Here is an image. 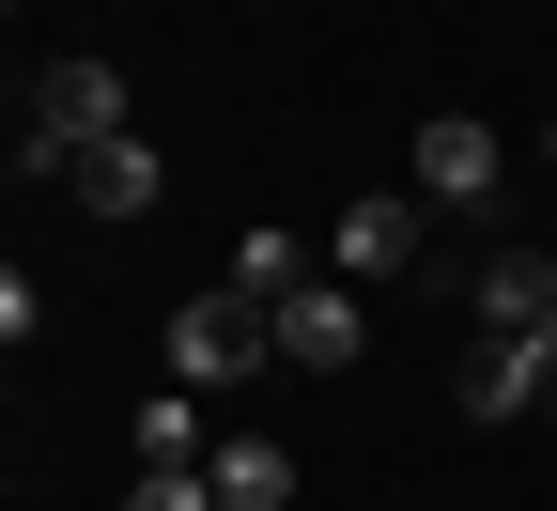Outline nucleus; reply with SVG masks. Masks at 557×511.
Masks as SVG:
<instances>
[{
  "mask_svg": "<svg viewBox=\"0 0 557 511\" xmlns=\"http://www.w3.org/2000/svg\"><path fill=\"white\" fill-rule=\"evenodd\" d=\"M295 279H310V248H295V233H248V248H233V295H248V311H278Z\"/></svg>",
  "mask_w": 557,
  "mask_h": 511,
  "instance_id": "obj_10",
  "label": "nucleus"
},
{
  "mask_svg": "<svg viewBox=\"0 0 557 511\" xmlns=\"http://www.w3.org/2000/svg\"><path fill=\"white\" fill-rule=\"evenodd\" d=\"M201 480H218V511H295V465H278V434H218V450H201Z\"/></svg>",
  "mask_w": 557,
  "mask_h": 511,
  "instance_id": "obj_8",
  "label": "nucleus"
},
{
  "mask_svg": "<svg viewBox=\"0 0 557 511\" xmlns=\"http://www.w3.org/2000/svg\"><path fill=\"white\" fill-rule=\"evenodd\" d=\"M124 511H218V480H201V465H139V496Z\"/></svg>",
  "mask_w": 557,
  "mask_h": 511,
  "instance_id": "obj_12",
  "label": "nucleus"
},
{
  "mask_svg": "<svg viewBox=\"0 0 557 511\" xmlns=\"http://www.w3.org/2000/svg\"><path fill=\"white\" fill-rule=\"evenodd\" d=\"M139 465H201V403H186V388L139 403Z\"/></svg>",
  "mask_w": 557,
  "mask_h": 511,
  "instance_id": "obj_11",
  "label": "nucleus"
},
{
  "mask_svg": "<svg viewBox=\"0 0 557 511\" xmlns=\"http://www.w3.org/2000/svg\"><path fill=\"white\" fill-rule=\"evenodd\" d=\"M434 264V202H403V186H372V202H341V233H325V279H418Z\"/></svg>",
  "mask_w": 557,
  "mask_h": 511,
  "instance_id": "obj_3",
  "label": "nucleus"
},
{
  "mask_svg": "<svg viewBox=\"0 0 557 511\" xmlns=\"http://www.w3.org/2000/svg\"><path fill=\"white\" fill-rule=\"evenodd\" d=\"M263 326H278V373H357V356H372V311H357V279H325V264H310L295 295L263 311Z\"/></svg>",
  "mask_w": 557,
  "mask_h": 511,
  "instance_id": "obj_4",
  "label": "nucleus"
},
{
  "mask_svg": "<svg viewBox=\"0 0 557 511\" xmlns=\"http://www.w3.org/2000/svg\"><path fill=\"white\" fill-rule=\"evenodd\" d=\"M527 403H542V341H480V356H465V418L496 434V418H527Z\"/></svg>",
  "mask_w": 557,
  "mask_h": 511,
  "instance_id": "obj_9",
  "label": "nucleus"
},
{
  "mask_svg": "<svg viewBox=\"0 0 557 511\" xmlns=\"http://www.w3.org/2000/svg\"><path fill=\"white\" fill-rule=\"evenodd\" d=\"M171 373H186V388H248V373H278V326L218 279V295H186V311H171Z\"/></svg>",
  "mask_w": 557,
  "mask_h": 511,
  "instance_id": "obj_2",
  "label": "nucleus"
},
{
  "mask_svg": "<svg viewBox=\"0 0 557 511\" xmlns=\"http://www.w3.org/2000/svg\"><path fill=\"white\" fill-rule=\"evenodd\" d=\"M465 295H480V341H542V326H557V264H542V248H496Z\"/></svg>",
  "mask_w": 557,
  "mask_h": 511,
  "instance_id": "obj_6",
  "label": "nucleus"
},
{
  "mask_svg": "<svg viewBox=\"0 0 557 511\" xmlns=\"http://www.w3.org/2000/svg\"><path fill=\"white\" fill-rule=\"evenodd\" d=\"M496 186H511L496 124H465V109H434V124H418V202H434V217H480Z\"/></svg>",
  "mask_w": 557,
  "mask_h": 511,
  "instance_id": "obj_5",
  "label": "nucleus"
},
{
  "mask_svg": "<svg viewBox=\"0 0 557 511\" xmlns=\"http://www.w3.org/2000/svg\"><path fill=\"white\" fill-rule=\"evenodd\" d=\"M78 202L94 217H156L171 202V156H156V139H94V156H78Z\"/></svg>",
  "mask_w": 557,
  "mask_h": 511,
  "instance_id": "obj_7",
  "label": "nucleus"
},
{
  "mask_svg": "<svg viewBox=\"0 0 557 511\" xmlns=\"http://www.w3.org/2000/svg\"><path fill=\"white\" fill-rule=\"evenodd\" d=\"M94 139H124V62H47V78H32V139H16V171H62V186H78V156H94Z\"/></svg>",
  "mask_w": 557,
  "mask_h": 511,
  "instance_id": "obj_1",
  "label": "nucleus"
},
{
  "mask_svg": "<svg viewBox=\"0 0 557 511\" xmlns=\"http://www.w3.org/2000/svg\"><path fill=\"white\" fill-rule=\"evenodd\" d=\"M542 418H557V326H542Z\"/></svg>",
  "mask_w": 557,
  "mask_h": 511,
  "instance_id": "obj_13",
  "label": "nucleus"
},
{
  "mask_svg": "<svg viewBox=\"0 0 557 511\" xmlns=\"http://www.w3.org/2000/svg\"><path fill=\"white\" fill-rule=\"evenodd\" d=\"M542 171H557V124H542Z\"/></svg>",
  "mask_w": 557,
  "mask_h": 511,
  "instance_id": "obj_14",
  "label": "nucleus"
}]
</instances>
